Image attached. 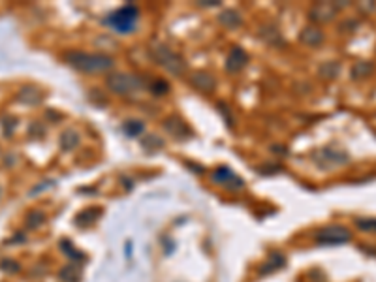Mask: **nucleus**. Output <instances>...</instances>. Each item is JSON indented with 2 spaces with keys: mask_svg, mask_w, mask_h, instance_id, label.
<instances>
[{
  "mask_svg": "<svg viewBox=\"0 0 376 282\" xmlns=\"http://www.w3.org/2000/svg\"><path fill=\"white\" fill-rule=\"evenodd\" d=\"M350 237L352 235L344 226H329L316 233V241L322 245H342V243L350 241Z\"/></svg>",
  "mask_w": 376,
  "mask_h": 282,
  "instance_id": "f257e3e1",
  "label": "nucleus"
},
{
  "mask_svg": "<svg viewBox=\"0 0 376 282\" xmlns=\"http://www.w3.org/2000/svg\"><path fill=\"white\" fill-rule=\"evenodd\" d=\"M355 224H357V228H359L361 231L376 233V218H359Z\"/></svg>",
  "mask_w": 376,
  "mask_h": 282,
  "instance_id": "f03ea898",
  "label": "nucleus"
}]
</instances>
